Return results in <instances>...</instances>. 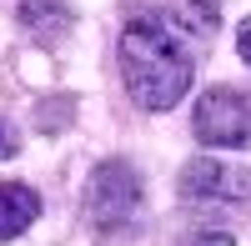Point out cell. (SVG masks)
Segmentation results:
<instances>
[{
	"label": "cell",
	"instance_id": "6da1fadb",
	"mask_svg": "<svg viewBox=\"0 0 251 246\" xmlns=\"http://www.w3.org/2000/svg\"><path fill=\"white\" fill-rule=\"evenodd\" d=\"M121 80L141 111H171L196 80L186 35L166 15H131L121 30Z\"/></svg>",
	"mask_w": 251,
	"mask_h": 246
},
{
	"label": "cell",
	"instance_id": "7a4b0ae2",
	"mask_svg": "<svg viewBox=\"0 0 251 246\" xmlns=\"http://www.w3.org/2000/svg\"><path fill=\"white\" fill-rule=\"evenodd\" d=\"M191 131L201 146H221V151H241L251 141V100L231 86H211L196 96L191 111Z\"/></svg>",
	"mask_w": 251,
	"mask_h": 246
},
{
	"label": "cell",
	"instance_id": "3957f363",
	"mask_svg": "<svg viewBox=\"0 0 251 246\" xmlns=\"http://www.w3.org/2000/svg\"><path fill=\"white\" fill-rule=\"evenodd\" d=\"M141 196L146 191H141V176H136L131 161H100L91 171V181H86V211H91V221L100 231L126 226L141 211Z\"/></svg>",
	"mask_w": 251,
	"mask_h": 246
},
{
	"label": "cell",
	"instance_id": "277c9868",
	"mask_svg": "<svg viewBox=\"0 0 251 246\" xmlns=\"http://www.w3.org/2000/svg\"><path fill=\"white\" fill-rule=\"evenodd\" d=\"M176 186H181V201H191V206H241V201H251V171L216 156H196L186 161Z\"/></svg>",
	"mask_w": 251,
	"mask_h": 246
},
{
	"label": "cell",
	"instance_id": "5b68a950",
	"mask_svg": "<svg viewBox=\"0 0 251 246\" xmlns=\"http://www.w3.org/2000/svg\"><path fill=\"white\" fill-rule=\"evenodd\" d=\"M40 216V196L20 181H0V241H15Z\"/></svg>",
	"mask_w": 251,
	"mask_h": 246
},
{
	"label": "cell",
	"instance_id": "8992f818",
	"mask_svg": "<svg viewBox=\"0 0 251 246\" xmlns=\"http://www.w3.org/2000/svg\"><path fill=\"white\" fill-rule=\"evenodd\" d=\"M20 25H25L30 35H40V40H55V35H66L71 30V5L66 0H20Z\"/></svg>",
	"mask_w": 251,
	"mask_h": 246
},
{
	"label": "cell",
	"instance_id": "52a82bcc",
	"mask_svg": "<svg viewBox=\"0 0 251 246\" xmlns=\"http://www.w3.org/2000/svg\"><path fill=\"white\" fill-rule=\"evenodd\" d=\"M181 15H186V25H191V30L211 35V30H216V15H221V0H181Z\"/></svg>",
	"mask_w": 251,
	"mask_h": 246
},
{
	"label": "cell",
	"instance_id": "ba28073f",
	"mask_svg": "<svg viewBox=\"0 0 251 246\" xmlns=\"http://www.w3.org/2000/svg\"><path fill=\"white\" fill-rule=\"evenodd\" d=\"M15 151H20V131L10 126V121H5V116H0V161H10Z\"/></svg>",
	"mask_w": 251,
	"mask_h": 246
},
{
	"label": "cell",
	"instance_id": "9c48e42d",
	"mask_svg": "<svg viewBox=\"0 0 251 246\" xmlns=\"http://www.w3.org/2000/svg\"><path fill=\"white\" fill-rule=\"evenodd\" d=\"M186 246H236L231 231H196V236H186Z\"/></svg>",
	"mask_w": 251,
	"mask_h": 246
},
{
	"label": "cell",
	"instance_id": "30bf717a",
	"mask_svg": "<svg viewBox=\"0 0 251 246\" xmlns=\"http://www.w3.org/2000/svg\"><path fill=\"white\" fill-rule=\"evenodd\" d=\"M236 55H241L246 66H251V15H246L241 25H236Z\"/></svg>",
	"mask_w": 251,
	"mask_h": 246
}]
</instances>
